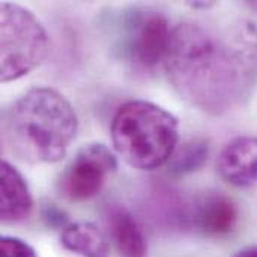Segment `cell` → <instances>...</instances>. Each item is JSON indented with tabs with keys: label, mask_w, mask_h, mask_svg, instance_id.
I'll return each mask as SVG.
<instances>
[{
	"label": "cell",
	"mask_w": 257,
	"mask_h": 257,
	"mask_svg": "<svg viewBox=\"0 0 257 257\" xmlns=\"http://www.w3.org/2000/svg\"><path fill=\"white\" fill-rule=\"evenodd\" d=\"M3 83L18 80L38 68L48 53V36L39 20L17 3L0 6Z\"/></svg>",
	"instance_id": "obj_4"
},
{
	"label": "cell",
	"mask_w": 257,
	"mask_h": 257,
	"mask_svg": "<svg viewBox=\"0 0 257 257\" xmlns=\"http://www.w3.org/2000/svg\"><path fill=\"white\" fill-rule=\"evenodd\" d=\"M117 169L113 152L102 143H90L81 148L59 178L57 190L71 202H83L95 197L110 173Z\"/></svg>",
	"instance_id": "obj_6"
},
{
	"label": "cell",
	"mask_w": 257,
	"mask_h": 257,
	"mask_svg": "<svg viewBox=\"0 0 257 257\" xmlns=\"http://www.w3.org/2000/svg\"><path fill=\"white\" fill-rule=\"evenodd\" d=\"M190 221L208 236H224L238 221L236 205L223 193H205L190 203Z\"/></svg>",
	"instance_id": "obj_8"
},
{
	"label": "cell",
	"mask_w": 257,
	"mask_h": 257,
	"mask_svg": "<svg viewBox=\"0 0 257 257\" xmlns=\"http://www.w3.org/2000/svg\"><path fill=\"white\" fill-rule=\"evenodd\" d=\"M105 224L110 236L123 257H146L148 244L146 238L133 217V214L122 205H107L104 211Z\"/></svg>",
	"instance_id": "obj_10"
},
{
	"label": "cell",
	"mask_w": 257,
	"mask_h": 257,
	"mask_svg": "<svg viewBox=\"0 0 257 257\" xmlns=\"http://www.w3.org/2000/svg\"><path fill=\"white\" fill-rule=\"evenodd\" d=\"M220 176L236 188L257 185V137L239 136L221 149L217 161Z\"/></svg>",
	"instance_id": "obj_7"
},
{
	"label": "cell",
	"mask_w": 257,
	"mask_h": 257,
	"mask_svg": "<svg viewBox=\"0 0 257 257\" xmlns=\"http://www.w3.org/2000/svg\"><path fill=\"white\" fill-rule=\"evenodd\" d=\"M247 5H248V8H251L253 11H256L257 12V2H248Z\"/></svg>",
	"instance_id": "obj_16"
},
{
	"label": "cell",
	"mask_w": 257,
	"mask_h": 257,
	"mask_svg": "<svg viewBox=\"0 0 257 257\" xmlns=\"http://www.w3.org/2000/svg\"><path fill=\"white\" fill-rule=\"evenodd\" d=\"M191 8H194V9H209V8H212V6H215V3L214 2H194V3H188Z\"/></svg>",
	"instance_id": "obj_15"
},
{
	"label": "cell",
	"mask_w": 257,
	"mask_h": 257,
	"mask_svg": "<svg viewBox=\"0 0 257 257\" xmlns=\"http://www.w3.org/2000/svg\"><path fill=\"white\" fill-rule=\"evenodd\" d=\"M110 134L125 163L139 170H155L167 164L176 152L179 123L166 108L134 99L117 108Z\"/></svg>",
	"instance_id": "obj_3"
},
{
	"label": "cell",
	"mask_w": 257,
	"mask_h": 257,
	"mask_svg": "<svg viewBox=\"0 0 257 257\" xmlns=\"http://www.w3.org/2000/svg\"><path fill=\"white\" fill-rule=\"evenodd\" d=\"M78 119L71 102L53 87H32L3 114V134L11 151L32 164L60 161L75 139Z\"/></svg>",
	"instance_id": "obj_2"
},
{
	"label": "cell",
	"mask_w": 257,
	"mask_h": 257,
	"mask_svg": "<svg viewBox=\"0 0 257 257\" xmlns=\"http://www.w3.org/2000/svg\"><path fill=\"white\" fill-rule=\"evenodd\" d=\"M60 244L71 253L83 257H108L105 235L92 223H71L60 233Z\"/></svg>",
	"instance_id": "obj_11"
},
{
	"label": "cell",
	"mask_w": 257,
	"mask_h": 257,
	"mask_svg": "<svg viewBox=\"0 0 257 257\" xmlns=\"http://www.w3.org/2000/svg\"><path fill=\"white\" fill-rule=\"evenodd\" d=\"M2 257H36L35 250L20 238L3 236L0 241Z\"/></svg>",
	"instance_id": "obj_13"
},
{
	"label": "cell",
	"mask_w": 257,
	"mask_h": 257,
	"mask_svg": "<svg viewBox=\"0 0 257 257\" xmlns=\"http://www.w3.org/2000/svg\"><path fill=\"white\" fill-rule=\"evenodd\" d=\"M0 217L3 223H21L32 214L33 199L21 173L8 161L0 166Z\"/></svg>",
	"instance_id": "obj_9"
},
{
	"label": "cell",
	"mask_w": 257,
	"mask_h": 257,
	"mask_svg": "<svg viewBox=\"0 0 257 257\" xmlns=\"http://www.w3.org/2000/svg\"><path fill=\"white\" fill-rule=\"evenodd\" d=\"M164 68L191 105L215 116L232 111L256 86V24L244 18L184 21L173 29Z\"/></svg>",
	"instance_id": "obj_1"
},
{
	"label": "cell",
	"mask_w": 257,
	"mask_h": 257,
	"mask_svg": "<svg viewBox=\"0 0 257 257\" xmlns=\"http://www.w3.org/2000/svg\"><path fill=\"white\" fill-rule=\"evenodd\" d=\"M209 155V146L205 140H191L182 145L173 154L172 160L169 161V167L172 173L185 175L197 172L203 167Z\"/></svg>",
	"instance_id": "obj_12"
},
{
	"label": "cell",
	"mask_w": 257,
	"mask_h": 257,
	"mask_svg": "<svg viewBox=\"0 0 257 257\" xmlns=\"http://www.w3.org/2000/svg\"><path fill=\"white\" fill-rule=\"evenodd\" d=\"M173 29L157 11H137L125 20L120 38L122 57L137 74H154L164 63Z\"/></svg>",
	"instance_id": "obj_5"
},
{
	"label": "cell",
	"mask_w": 257,
	"mask_h": 257,
	"mask_svg": "<svg viewBox=\"0 0 257 257\" xmlns=\"http://www.w3.org/2000/svg\"><path fill=\"white\" fill-rule=\"evenodd\" d=\"M233 257H257V247H248L238 251Z\"/></svg>",
	"instance_id": "obj_14"
}]
</instances>
